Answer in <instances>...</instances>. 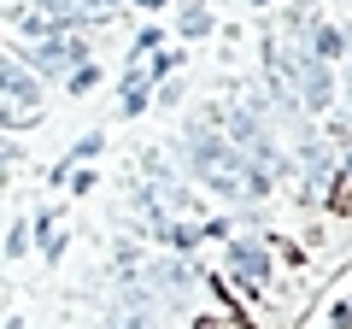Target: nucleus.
Wrapping results in <instances>:
<instances>
[{"mask_svg":"<svg viewBox=\"0 0 352 329\" xmlns=\"http://www.w3.org/2000/svg\"><path fill=\"white\" fill-rule=\"evenodd\" d=\"M182 153H188L194 182L212 189V194H223V200H264V194H270V177H264V171H258V164H252L229 136H212L206 118L188 129V147H182Z\"/></svg>","mask_w":352,"mask_h":329,"instance_id":"1","label":"nucleus"},{"mask_svg":"<svg viewBox=\"0 0 352 329\" xmlns=\"http://www.w3.org/2000/svg\"><path fill=\"white\" fill-rule=\"evenodd\" d=\"M82 59H88V41H82V36H65V30L36 36V41H24V47H18V65H30L36 76H53V71L71 76Z\"/></svg>","mask_w":352,"mask_h":329,"instance_id":"2","label":"nucleus"},{"mask_svg":"<svg viewBox=\"0 0 352 329\" xmlns=\"http://www.w3.org/2000/svg\"><path fill=\"white\" fill-rule=\"evenodd\" d=\"M223 124H229V141H235V147L247 153L252 164H258L264 177H270V171H276V147H270V129H264L258 118H252V106H229V112H223Z\"/></svg>","mask_w":352,"mask_h":329,"instance_id":"3","label":"nucleus"},{"mask_svg":"<svg viewBox=\"0 0 352 329\" xmlns=\"http://www.w3.org/2000/svg\"><path fill=\"white\" fill-rule=\"evenodd\" d=\"M141 282H147V300H159V306H188V288H194L182 259H153L141 270Z\"/></svg>","mask_w":352,"mask_h":329,"instance_id":"4","label":"nucleus"},{"mask_svg":"<svg viewBox=\"0 0 352 329\" xmlns=\"http://www.w3.org/2000/svg\"><path fill=\"white\" fill-rule=\"evenodd\" d=\"M294 100L305 106V112H329V100H335V76H329V65L317 59V53L300 47V83H294Z\"/></svg>","mask_w":352,"mask_h":329,"instance_id":"5","label":"nucleus"},{"mask_svg":"<svg viewBox=\"0 0 352 329\" xmlns=\"http://www.w3.org/2000/svg\"><path fill=\"white\" fill-rule=\"evenodd\" d=\"M229 270H235V282L247 294H258L264 282H270V253H264V241L235 235V241H229Z\"/></svg>","mask_w":352,"mask_h":329,"instance_id":"6","label":"nucleus"},{"mask_svg":"<svg viewBox=\"0 0 352 329\" xmlns=\"http://www.w3.org/2000/svg\"><path fill=\"white\" fill-rule=\"evenodd\" d=\"M118 94H124V100H118V118H141L147 112V94H153V76L141 71V65H129L124 83H118Z\"/></svg>","mask_w":352,"mask_h":329,"instance_id":"7","label":"nucleus"},{"mask_svg":"<svg viewBox=\"0 0 352 329\" xmlns=\"http://www.w3.org/2000/svg\"><path fill=\"white\" fill-rule=\"evenodd\" d=\"M311 53H317L323 65H335L340 53H346V36H340L335 24H311Z\"/></svg>","mask_w":352,"mask_h":329,"instance_id":"8","label":"nucleus"},{"mask_svg":"<svg viewBox=\"0 0 352 329\" xmlns=\"http://www.w3.org/2000/svg\"><path fill=\"white\" fill-rule=\"evenodd\" d=\"M176 30H182L188 41L212 36V12H206V6H182V12H176Z\"/></svg>","mask_w":352,"mask_h":329,"instance_id":"9","label":"nucleus"},{"mask_svg":"<svg viewBox=\"0 0 352 329\" xmlns=\"http://www.w3.org/2000/svg\"><path fill=\"white\" fill-rule=\"evenodd\" d=\"M94 83H100V65H88V59L76 65L71 76H65V89H71V94H88V89H94Z\"/></svg>","mask_w":352,"mask_h":329,"instance_id":"10","label":"nucleus"},{"mask_svg":"<svg viewBox=\"0 0 352 329\" xmlns=\"http://www.w3.org/2000/svg\"><path fill=\"white\" fill-rule=\"evenodd\" d=\"M30 241H36V235H30V229H24V217H18V224H12V235H6V259H24V247H30Z\"/></svg>","mask_w":352,"mask_h":329,"instance_id":"11","label":"nucleus"},{"mask_svg":"<svg viewBox=\"0 0 352 329\" xmlns=\"http://www.w3.org/2000/svg\"><path fill=\"white\" fill-rule=\"evenodd\" d=\"M65 182H71V194H88V189H94V171H82V164H76Z\"/></svg>","mask_w":352,"mask_h":329,"instance_id":"12","label":"nucleus"},{"mask_svg":"<svg viewBox=\"0 0 352 329\" xmlns=\"http://www.w3.org/2000/svg\"><path fill=\"white\" fill-rule=\"evenodd\" d=\"M12 164H18V141H0V177H6Z\"/></svg>","mask_w":352,"mask_h":329,"instance_id":"13","label":"nucleus"},{"mask_svg":"<svg viewBox=\"0 0 352 329\" xmlns=\"http://www.w3.org/2000/svg\"><path fill=\"white\" fill-rule=\"evenodd\" d=\"M153 47H159V30H141V41H135V59H147Z\"/></svg>","mask_w":352,"mask_h":329,"instance_id":"14","label":"nucleus"},{"mask_svg":"<svg viewBox=\"0 0 352 329\" xmlns=\"http://www.w3.org/2000/svg\"><path fill=\"white\" fill-rule=\"evenodd\" d=\"M135 6H141V12H159V6H164V0H135Z\"/></svg>","mask_w":352,"mask_h":329,"instance_id":"15","label":"nucleus"},{"mask_svg":"<svg viewBox=\"0 0 352 329\" xmlns=\"http://www.w3.org/2000/svg\"><path fill=\"white\" fill-rule=\"evenodd\" d=\"M0 329H24V317H12V323H0Z\"/></svg>","mask_w":352,"mask_h":329,"instance_id":"16","label":"nucleus"},{"mask_svg":"<svg viewBox=\"0 0 352 329\" xmlns=\"http://www.w3.org/2000/svg\"><path fill=\"white\" fill-rule=\"evenodd\" d=\"M200 329H223V323H212V317H200Z\"/></svg>","mask_w":352,"mask_h":329,"instance_id":"17","label":"nucleus"},{"mask_svg":"<svg viewBox=\"0 0 352 329\" xmlns=\"http://www.w3.org/2000/svg\"><path fill=\"white\" fill-rule=\"evenodd\" d=\"M252 6H270V0H252Z\"/></svg>","mask_w":352,"mask_h":329,"instance_id":"18","label":"nucleus"}]
</instances>
